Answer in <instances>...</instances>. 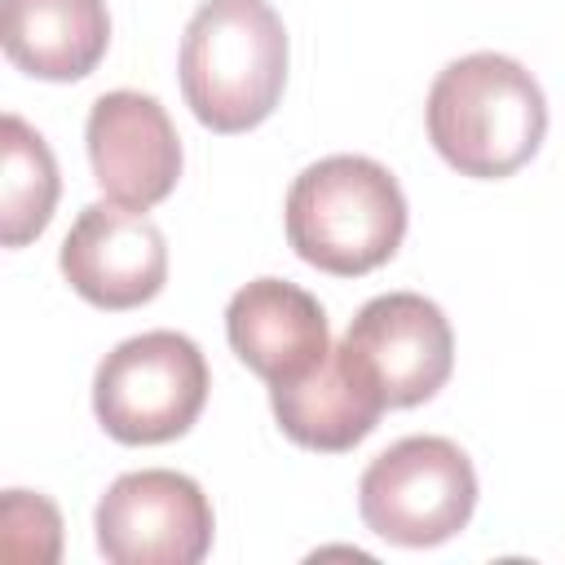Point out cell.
Masks as SVG:
<instances>
[{"label":"cell","mask_w":565,"mask_h":565,"mask_svg":"<svg viewBox=\"0 0 565 565\" xmlns=\"http://www.w3.org/2000/svg\"><path fill=\"white\" fill-rule=\"evenodd\" d=\"M88 163L102 194L119 207H154L177 190L181 177V137L168 110L150 93L115 88L102 93L88 110Z\"/></svg>","instance_id":"cell-9"},{"label":"cell","mask_w":565,"mask_h":565,"mask_svg":"<svg viewBox=\"0 0 565 565\" xmlns=\"http://www.w3.org/2000/svg\"><path fill=\"white\" fill-rule=\"evenodd\" d=\"M269 406L278 428L305 446V450H353L362 437L375 433L380 415L388 411L380 384L371 371L353 358V349L340 340L331 353L291 384H269Z\"/></svg>","instance_id":"cell-11"},{"label":"cell","mask_w":565,"mask_h":565,"mask_svg":"<svg viewBox=\"0 0 565 565\" xmlns=\"http://www.w3.org/2000/svg\"><path fill=\"white\" fill-rule=\"evenodd\" d=\"M212 375L203 349L181 331H141L115 344L93 375L97 424L124 446H159L199 419Z\"/></svg>","instance_id":"cell-4"},{"label":"cell","mask_w":565,"mask_h":565,"mask_svg":"<svg viewBox=\"0 0 565 565\" xmlns=\"http://www.w3.org/2000/svg\"><path fill=\"white\" fill-rule=\"evenodd\" d=\"M57 159L49 141L18 115L0 119V243L26 247L57 207Z\"/></svg>","instance_id":"cell-13"},{"label":"cell","mask_w":565,"mask_h":565,"mask_svg":"<svg viewBox=\"0 0 565 565\" xmlns=\"http://www.w3.org/2000/svg\"><path fill=\"white\" fill-rule=\"evenodd\" d=\"M230 349L265 384H291L331 353L322 305L287 278H252L225 309Z\"/></svg>","instance_id":"cell-10"},{"label":"cell","mask_w":565,"mask_h":565,"mask_svg":"<svg viewBox=\"0 0 565 565\" xmlns=\"http://www.w3.org/2000/svg\"><path fill=\"white\" fill-rule=\"evenodd\" d=\"M477 508L472 459L450 437H402L380 450L358 481V512L371 534L397 547L455 539Z\"/></svg>","instance_id":"cell-5"},{"label":"cell","mask_w":565,"mask_h":565,"mask_svg":"<svg viewBox=\"0 0 565 565\" xmlns=\"http://www.w3.org/2000/svg\"><path fill=\"white\" fill-rule=\"evenodd\" d=\"M547 132L539 79L503 53H468L437 71L428 88V141L437 154L477 181H499L525 168Z\"/></svg>","instance_id":"cell-1"},{"label":"cell","mask_w":565,"mask_h":565,"mask_svg":"<svg viewBox=\"0 0 565 565\" xmlns=\"http://www.w3.org/2000/svg\"><path fill=\"white\" fill-rule=\"evenodd\" d=\"M181 93L212 132L265 124L287 84V31L269 0H203L181 35Z\"/></svg>","instance_id":"cell-2"},{"label":"cell","mask_w":565,"mask_h":565,"mask_svg":"<svg viewBox=\"0 0 565 565\" xmlns=\"http://www.w3.org/2000/svg\"><path fill=\"white\" fill-rule=\"evenodd\" d=\"M344 344L371 371L388 406L428 402L455 366L450 322L419 291H384L366 300L349 322Z\"/></svg>","instance_id":"cell-7"},{"label":"cell","mask_w":565,"mask_h":565,"mask_svg":"<svg viewBox=\"0 0 565 565\" xmlns=\"http://www.w3.org/2000/svg\"><path fill=\"white\" fill-rule=\"evenodd\" d=\"M57 260L66 282L88 305L110 313L154 300L168 282L163 230L146 212L119 203H88L62 238Z\"/></svg>","instance_id":"cell-8"},{"label":"cell","mask_w":565,"mask_h":565,"mask_svg":"<svg viewBox=\"0 0 565 565\" xmlns=\"http://www.w3.org/2000/svg\"><path fill=\"white\" fill-rule=\"evenodd\" d=\"M93 530L110 565H199L212 547L216 516L194 477L141 468L110 481Z\"/></svg>","instance_id":"cell-6"},{"label":"cell","mask_w":565,"mask_h":565,"mask_svg":"<svg viewBox=\"0 0 565 565\" xmlns=\"http://www.w3.org/2000/svg\"><path fill=\"white\" fill-rule=\"evenodd\" d=\"M291 252L335 278H358L393 260L406 238V194L397 177L366 154H327L287 190Z\"/></svg>","instance_id":"cell-3"},{"label":"cell","mask_w":565,"mask_h":565,"mask_svg":"<svg viewBox=\"0 0 565 565\" xmlns=\"http://www.w3.org/2000/svg\"><path fill=\"white\" fill-rule=\"evenodd\" d=\"M0 547L9 561H35L49 565L62 552V516L44 494L31 490H4L0 503Z\"/></svg>","instance_id":"cell-14"},{"label":"cell","mask_w":565,"mask_h":565,"mask_svg":"<svg viewBox=\"0 0 565 565\" xmlns=\"http://www.w3.org/2000/svg\"><path fill=\"white\" fill-rule=\"evenodd\" d=\"M0 44L35 79H84L110 44L106 0H0Z\"/></svg>","instance_id":"cell-12"}]
</instances>
